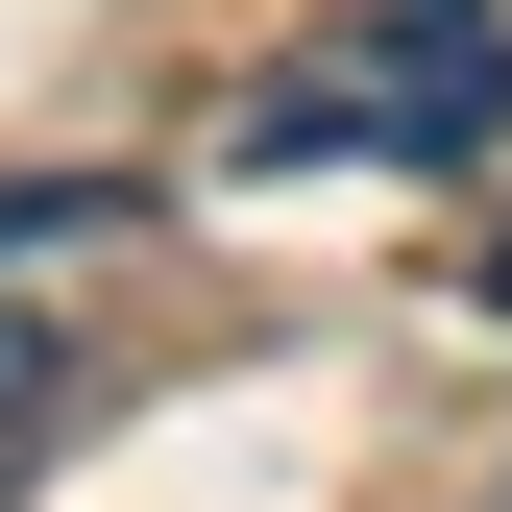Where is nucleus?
I'll list each match as a JSON object with an SVG mask.
<instances>
[{"label": "nucleus", "mask_w": 512, "mask_h": 512, "mask_svg": "<svg viewBox=\"0 0 512 512\" xmlns=\"http://www.w3.org/2000/svg\"><path fill=\"white\" fill-rule=\"evenodd\" d=\"M488 147H512V0H342L220 122V171H488Z\"/></svg>", "instance_id": "obj_1"}, {"label": "nucleus", "mask_w": 512, "mask_h": 512, "mask_svg": "<svg viewBox=\"0 0 512 512\" xmlns=\"http://www.w3.org/2000/svg\"><path fill=\"white\" fill-rule=\"evenodd\" d=\"M488 488H512V439H488Z\"/></svg>", "instance_id": "obj_4"}, {"label": "nucleus", "mask_w": 512, "mask_h": 512, "mask_svg": "<svg viewBox=\"0 0 512 512\" xmlns=\"http://www.w3.org/2000/svg\"><path fill=\"white\" fill-rule=\"evenodd\" d=\"M464 293H488V317H512V220H488V269H464Z\"/></svg>", "instance_id": "obj_3"}, {"label": "nucleus", "mask_w": 512, "mask_h": 512, "mask_svg": "<svg viewBox=\"0 0 512 512\" xmlns=\"http://www.w3.org/2000/svg\"><path fill=\"white\" fill-rule=\"evenodd\" d=\"M49 415H74V366H49V317H25V293H0V464H25V439H49Z\"/></svg>", "instance_id": "obj_2"}]
</instances>
